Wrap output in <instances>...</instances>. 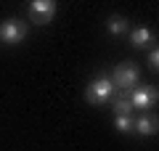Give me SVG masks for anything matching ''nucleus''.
Here are the masks:
<instances>
[{
  "mask_svg": "<svg viewBox=\"0 0 159 151\" xmlns=\"http://www.w3.org/2000/svg\"><path fill=\"white\" fill-rule=\"evenodd\" d=\"M106 29H109V34H111V37H119V34H127V32H130L127 19H125V16H117V13L106 21Z\"/></svg>",
  "mask_w": 159,
  "mask_h": 151,
  "instance_id": "8",
  "label": "nucleus"
},
{
  "mask_svg": "<svg viewBox=\"0 0 159 151\" xmlns=\"http://www.w3.org/2000/svg\"><path fill=\"white\" fill-rule=\"evenodd\" d=\"M56 16V3L53 0H32L29 3V21L43 27V24H51Z\"/></svg>",
  "mask_w": 159,
  "mask_h": 151,
  "instance_id": "4",
  "label": "nucleus"
},
{
  "mask_svg": "<svg viewBox=\"0 0 159 151\" xmlns=\"http://www.w3.org/2000/svg\"><path fill=\"white\" fill-rule=\"evenodd\" d=\"M114 114L117 117H133V103H130V93H117L114 95Z\"/></svg>",
  "mask_w": 159,
  "mask_h": 151,
  "instance_id": "6",
  "label": "nucleus"
},
{
  "mask_svg": "<svg viewBox=\"0 0 159 151\" xmlns=\"http://www.w3.org/2000/svg\"><path fill=\"white\" fill-rule=\"evenodd\" d=\"M27 40V24L21 19H6L0 24V43L6 45H19Z\"/></svg>",
  "mask_w": 159,
  "mask_h": 151,
  "instance_id": "3",
  "label": "nucleus"
},
{
  "mask_svg": "<svg viewBox=\"0 0 159 151\" xmlns=\"http://www.w3.org/2000/svg\"><path fill=\"white\" fill-rule=\"evenodd\" d=\"M133 122H135L133 117H117L114 119V127H117L119 133H133Z\"/></svg>",
  "mask_w": 159,
  "mask_h": 151,
  "instance_id": "10",
  "label": "nucleus"
},
{
  "mask_svg": "<svg viewBox=\"0 0 159 151\" xmlns=\"http://www.w3.org/2000/svg\"><path fill=\"white\" fill-rule=\"evenodd\" d=\"M148 43H151V32H148L146 27H138V29L130 32V45L133 48H143V45H148Z\"/></svg>",
  "mask_w": 159,
  "mask_h": 151,
  "instance_id": "9",
  "label": "nucleus"
},
{
  "mask_svg": "<svg viewBox=\"0 0 159 151\" xmlns=\"http://www.w3.org/2000/svg\"><path fill=\"white\" fill-rule=\"evenodd\" d=\"M133 130L141 133V135H157V130H159L157 117H141V119H135V122H133Z\"/></svg>",
  "mask_w": 159,
  "mask_h": 151,
  "instance_id": "7",
  "label": "nucleus"
},
{
  "mask_svg": "<svg viewBox=\"0 0 159 151\" xmlns=\"http://www.w3.org/2000/svg\"><path fill=\"white\" fill-rule=\"evenodd\" d=\"M114 95H117V88L111 85V80H109L106 74H98V77L88 85V90H85V98L90 101L93 106H101V103L111 101Z\"/></svg>",
  "mask_w": 159,
  "mask_h": 151,
  "instance_id": "1",
  "label": "nucleus"
},
{
  "mask_svg": "<svg viewBox=\"0 0 159 151\" xmlns=\"http://www.w3.org/2000/svg\"><path fill=\"white\" fill-rule=\"evenodd\" d=\"M148 69H151V72H157V69H159V50L157 48L148 53Z\"/></svg>",
  "mask_w": 159,
  "mask_h": 151,
  "instance_id": "11",
  "label": "nucleus"
},
{
  "mask_svg": "<svg viewBox=\"0 0 159 151\" xmlns=\"http://www.w3.org/2000/svg\"><path fill=\"white\" fill-rule=\"evenodd\" d=\"M127 93H130L133 109H148V106H154L157 98H159L157 88H151V85H138L135 90H127Z\"/></svg>",
  "mask_w": 159,
  "mask_h": 151,
  "instance_id": "5",
  "label": "nucleus"
},
{
  "mask_svg": "<svg viewBox=\"0 0 159 151\" xmlns=\"http://www.w3.org/2000/svg\"><path fill=\"white\" fill-rule=\"evenodd\" d=\"M138 77H141V69L135 66L133 61H125V64H117L111 72V85L114 88H122V90H133V85L138 82Z\"/></svg>",
  "mask_w": 159,
  "mask_h": 151,
  "instance_id": "2",
  "label": "nucleus"
}]
</instances>
